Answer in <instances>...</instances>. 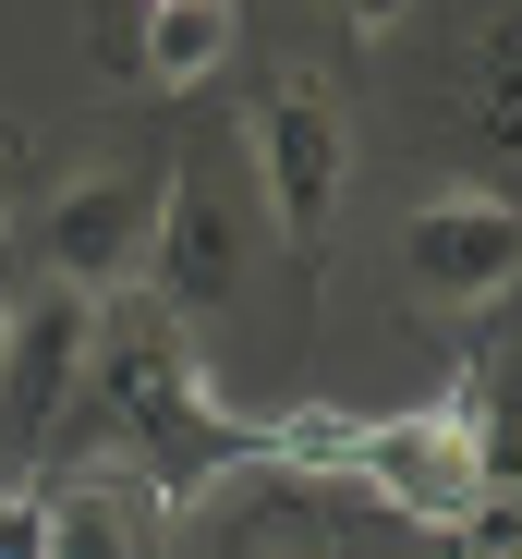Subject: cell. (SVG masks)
<instances>
[{"instance_id": "1", "label": "cell", "mask_w": 522, "mask_h": 559, "mask_svg": "<svg viewBox=\"0 0 522 559\" xmlns=\"http://www.w3.org/2000/svg\"><path fill=\"white\" fill-rule=\"evenodd\" d=\"M85 426H98V462L122 487H146L158 511H195L207 487L255 475L268 462V426H243L195 341L170 317H98V353H85Z\"/></svg>"}, {"instance_id": "2", "label": "cell", "mask_w": 522, "mask_h": 559, "mask_svg": "<svg viewBox=\"0 0 522 559\" xmlns=\"http://www.w3.org/2000/svg\"><path fill=\"white\" fill-rule=\"evenodd\" d=\"M268 462H280V475L365 487L377 511H401V523H425V535L498 523L486 402H425V414H280V426H268Z\"/></svg>"}, {"instance_id": "3", "label": "cell", "mask_w": 522, "mask_h": 559, "mask_svg": "<svg viewBox=\"0 0 522 559\" xmlns=\"http://www.w3.org/2000/svg\"><path fill=\"white\" fill-rule=\"evenodd\" d=\"M85 353H98V305H85V293H25L13 305V341H0V487H13V499L61 462Z\"/></svg>"}, {"instance_id": "4", "label": "cell", "mask_w": 522, "mask_h": 559, "mask_svg": "<svg viewBox=\"0 0 522 559\" xmlns=\"http://www.w3.org/2000/svg\"><path fill=\"white\" fill-rule=\"evenodd\" d=\"M243 158H255V195H268L280 243L316 255L328 207H340V170H353V134H340V98L316 73H268V98L243 110Z\"/></svg>"}, {"instance_id": "5", "label": "cell", "mask_w": 522, "mask_h": 559, "mask_svg": "<svg viewBox=\"0 0 522 559\" xmlns=\"http://www.w3.org/2000/svg\"><path fill=\"white\" fill-rule=\"evenodd\" d=\"M146 293L158 317L183 329V317H219L243 293V207L219 195V170L183 158V170H158V231H146Z\"/></svg>"}, {"instance_id": "6", "label": "cell", "mask_w": 522, "mask_h": 559, "mask_svg": "<svg viewBox=\"0 0 522 559\" xmlns=\"http://www.w3.org/2000/svg\"><path fill=\"white\" fill-rule=\"evenodd\" d=\"M146 231H158V170H85L49 195V293H122L146 280Z\"/></svg>"}, {"instance_id": "7", "label": "cell", "mask_w": 522, "mask_h": 559, "mask_svg": "<svg viewBox=\"0 0 522 559\" xmlns=\"http://www.w3.org/2000/svg\"><path fill=\"white\" fill-rule=\"evenodd\" d=\"M401 267H413L438 305H498L510 267H522V219H510V195H438V207H413Z\"/></svg>"}, {"instance_id": "8", "label": "cell", "mask_w": 522, "mask_h": 559, "mask_svg": "<svg viewBox=\"0 0 522 559\" xmlns=\"http://www.w3.org/2000/svg\"><path fill=\"white\" fill-rule=\"evenodd\" d=\"M231 25H243V0H110L98 61L134 73V85H207L231 61Z\"/></svg>"}, {"instance_id": "9", "label": "cell", "mask_w": 522, "mask_h": 559, "mask_svg": "<svg viewBox=\"0 0 522 559\" xmlns=\"http://www.w3.org/2000/svg\"><path fill=\"white\" fill-rule=\"evenodd\" d=\"M25 559H146L134 487L110 462H61V475L25 487Z\"/></svg>"}, {"instance_id": "10", "label": "cell", "mask_w": 522, "mask_h": 559, "mask_svg": "<svg viewBox=\"0 0 522 559\" xmlns=\"http://www.w3.org/2000/svg\"><path fill=\"white\" fill-rule=\"evenodd\" d=\"M13 207H25V134L0 122V243H13Z\"/></svg>"}, {"instance_id": "11", "label": "cell", "mask_w": 522, "mask_h": 559, "mask_svg": "<svg viewBox=\"0 0 522 559\" xmlns=\"http://www.w3.org/2000/svg\"><path fill=\"white\" fill-rule=\"evenodd\" d=\"M0 559H25V499L0 487Z\"/></svg>"}, {"instance_id": "12", "label": "cell", "mask_w": 522, "mask_h": 559, "mask_svg": "<svg viewBox=\"0 0 522 559\" xmlns=\"http://www.w3.org/2000/svg\"><path fill=\"white\" fill-rule=\"evenodd\" d=\"M13 305H25V280H13V255H0V341H13Z\"/></svg>"}, {"instance_id": "13", "label": "cell", "mask_w": 522, "mask_h": 559, "mask_svg": "<svg viewBox=\"0 0 522 559\" xmlns=\"http://www.w3.org/2000/svg\"><path fill=\"white\" fill-rule=\"evenodd\" d=\"M401 13V0H340V25H389Z\"/></svg>"}]
</instances>
